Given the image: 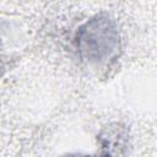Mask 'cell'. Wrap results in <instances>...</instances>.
I'll return each instance as SVG.
<instances>
[{"instance_id":"obj_1","label":"cell","mask_w":157,"mask_h":157,"mask_svg":"<svg viewBox=\"0 0 157 157\" xmlns=\"http://www.w3.org/2000/svg\"><path fill=\"white\" fill-rule=\"evenodd\" d=\"M119 32L107 15H96L81 25L75 34V47L82 60L99 65L113 59L119 49Z\"/></svg>"}]
</instances>
